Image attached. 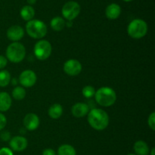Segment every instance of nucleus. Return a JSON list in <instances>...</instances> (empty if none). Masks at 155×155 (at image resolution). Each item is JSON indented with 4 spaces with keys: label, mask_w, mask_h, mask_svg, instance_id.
<instances>
[{
    "label": "nucleus",
    "mask_w": 155,
    "mask_h": 155,
    "mask_svg": "<svg viewBox=\"0 0 155 155\" xmlns=\"http://www.w3.org/2000/svg\"><path fill=\"white\" fill-rule=\"evenodd\" d=\"M25 29L30 37L37 40L43 38L48 32L46 24L39 19H33L27 21Z\"/></svg>",
    "instance_id": "3"
},
{
    "label": "nucleus",
    "mask_w": 155,
    "mask_h": 155,
    "mask_svg": "<svg viewBox=\"0 0 155 155\" xmlns=\"http://www.w3.org/2000/svg\"><path fill=\"white\" fill-rule=\"evenodd\" d=\"M11 79V74L9 71L7 70H1L0 71V87H4L8 86L10 84Z\"/></svg>",
    "instance_id": "22"
},
{
    "label": "nucleus",
    "mask_w": 155,
    "mask_h": 155,
    "mask_svg": "<svg viewBox=\"0 0 155 155\" xmlns=\"http://www.w3.org/2000/svg\"><path fill=\"white\" fill-rule=\"evenodd\" d=\"M127 155H136V154H135V153H128Z\"/></svg>",
    "instance_id": "34"
},
{
    "label": "nucleus",
    "mask_w": 155,
    "mask_h": 155,
    "mask_svg": "<svg viewBox=\"0 0 155 155\" xmlns=\"http://www.w3.org/2000/svg\"><path fill=\"white\" fill-rule=\"evenodd\" d=\"M63 69L64 71L69 76H77L82 71L83 66L80 61L71 59L64 62Z\"/></svg>",
    "instance_id": "9"
},
{
    "label": "nucleus",
    "mask_w": 155,
    "mask_h": 155,
    "mask_svg": "<svg viewBox=\"0 0 155 155\" xmlns=\"http://www.w3.org/2000/svg\"><path fill=\"white\" fill-rule=\"evenodd\" d=\"M148 28V24L144 20L136 18L128 24L127 33L133 39H141L147 34Z\"/></svg>",
    "instance_id": "5"
},
{
    "label": "nucleus",
    "mask_w": 155,
    "mask_h": 155,
    "mask_svg": "<svg viewBox=\"0 0 155 155\" xmlns=\"http://www.w3.org/2000/svg\"><path fill=\"white\" fill-rule=\"evenodd\" d=\"M6 124H7V119H6V116L4 114L0 112V132L4 129Z\"/></svg>",
    "instance_id": "26"
},
{
    "label": "nucleus",
    "mask_w": 155,
    "mask_h": 155,
    "mask_svg": "<svg viewBox=\"0 0 155 155\" xmlns=\"http://www.w3.org/2000/svg\"><path fill=\"white\" fill-rule=\"evenodd\" d=\"M42 155H57L56 152L51 148H46L42 151Z\"/></svg>",
    "instance_id": "29"
},
{
    "label": "nucleus",
    "mask_w": 155,
    "mask_h": 155,
    "mask_svg": "<svg viewBox=\"0 0 155 155\" xmlns=\"http://www.w3.org/2000/svg\"><path fill=\"white\" fill-rule=\"evenodd\" d=\"M12 100L7 92H0V112H6L11 108Z\"/></svg>",
    "instance_id": "15"
},
{
    "label": "nucleus",
    "mask_w": 155,
    "mask_h": 155,
    "mask_svg": "<svg viewBox=\"0 0 155 155\" xmlns=\"http://www.w3.org/2000/svg\"><path fill=\"white\" fill-rule=\"evenodd\" d=\"M148 125L152 131L155 130V112H152L148 119Z\"/></svg>",
    "instance_id": "24"
},
{
    "label": "nucleus",
    "mask_w": 155,
    "mask_h": 155,
    "mask_svg": "<svg viewBox=\"0 0 155 155\" xmlns=\"http://www.w3.org/2000/svg\"><path fill=\"white\" fill-rule=\"evenodd\" d=\"M154 151H155V149H154V147H153V148L150 150L149 153L151 155H154Z\"/></svg>",
    "instance_id": "32"
},
{
    "label": "nucleus",
    "mask_w": 155,
    "mask_h": 155,
    "mask_svg": "<svg viewBox=\"0 0 155 155\" xmlns=\"http://www.w3.org/2000/svg\"><path fill=\"white\" fill-rule=\"evenodd\" d=\"M27 2L29 4V5H33L36 4V0H27Z\"/></svg>",
    "instance_id": "30"
},
{
    "label": "nucleus",
    "mask_w": 155,
    "mask_h": 155,
    "mask_svg": "<svg viewBox=\"0 0 155 155\" xmlns=\"http://www.w3.org/2000/svg\"><path fill=\"white\" fill-rule=\"evenodd\" d=\"M80 11L81 7L78 2L75 1H69L65 3L62 7L61 14L64 19L71 21L78 17Z\"/></svg>",
    "instance_id": "7"
},
{
    "label": "nucleus",
    "mask_w": 155,
    "mask_h": 155,
    "mask_svg": "<svg viewBox=\"0 0 155 155\" xmlns=\"http://www.w3.org/2000/svg\"><path fill=\"white\" fill-rule=\"evenodd\" d=\"M57 153L58 155H77V151L72 145L64 144L58 147Z\"/></svg>",
    "instance_id": "20"
},
{
    "label": "nucleus",
    "mask_w": 155,
    "mask_h": 155,
    "mask_svg": "<svg viewBox=\"0 0 155 155\" xmlns=\"http://www.w3.org/2000/svg\"><path fill=\"white\" fill-rule=\"evenodd\" d=\"M20 15L21 18L26 21H29L33 20L35 16V9L32 5H24L20 11Z\"/></svg>",
    "instance_id": "17"
},
{
    "label": "nucleus",
    "mask_w": 155,
    "mask_h": 155,
    "mask_svg": "<svg viewBox=\"0 0 155 155\" xmlns=\"http://www.w3.org/2000/svg\"><path fill=\"white\" fill-rule=\"evenodd\" d=\"M0 138L2 141H10L11 138V134L8 131H3L0 134Z\"/></svg>",
    "instance_id": "25"
},
{
    "label": "nucleus",
    "mask_w": 155,
    "mask_h": 155,
    "mask_svg": "<svg viewBox=\"0 0 155 155\" xmlns=\"http://www.w3.org/2000/svg\"><path fill=\"white\" fill-rule=\"evenodd\" d=\"M7 37L12 42H18L24 36V30L19 25H13L7 30Z\"/></svg>",
    "instance_id": "12"
},
{
    "label": "nucleus",
    "mask_w": 155,
    "mask_h": 155,
    "mask_svg": "<svg viewBox=\"0 0 155 155\" xmlns=\"http://www.w3.org/2000/svg\"><path fill=\"white\" fill-rule=\"evenodd\" d=\"M50 25H51V28L55 31H61L66 26V21H65L64 18L62 17L56 16L51 20Z\"/></svg>",
    "instance_id": "19"
},
{
    "label": "nucleus",
    "mask_w": 155,
    "mask_h": 155,
    "mask_svg": "<svg viewBox=\"0 0 155 155\" xmlns=\"http://www.w3.org/2000/svg\"><path fill=\"white\" fill-rule=\"evenodd\" d=\"M24 126L28 131H34L38 129L40 124V119L36 113L30 112L24 116L23 120Z\"/></svg>",
    "instance_id": "11"
},
{
    "label": "nucleus",
    "mask_w": 155,
    "mask_h": 155,
    "mask_svg": "<svg viewBox=\"0 0 155 155\" xmlns=\"http://www.w3.org/2000/svg\"><path fill=\"white\" fill-rule=\"evenodd\" d=\"M8 59L5 56L0 55V70H2L7 65Z\"/></svg>",
    "instance_id": "28"
},
{
    "label": "nucleus",
    "mask_w": 155,
    "mask_h": 155,
    "mask_svg": "<svg viewBox=\"0 0 155 155\" xmlns=\"http://www.w3.org/2000/svg\"><path fill=\"white\" fill-rule=\"evenodd\" d=\"M135 154L136 155H148L150 152L149 147L145 141L139 140L136 141L133 145Z\"/></svg>",
    "instance_id": "16"
},
{
    "label": "nucleus",
    "mask_w": 155,
    "mask_h": 155,
    "mask_svg": "<svg viewBox=\"0 0 155 155\" xmlns=\"http://www.w3.org/2000/svg\"><path fill=\"white\" fill-rule=\"evenodd\" d=\"M26 56V49L20 42H12L6 49V58L13 63L22 62Z\"/></svg>",
    "instance_id": "4"
},
{
    "label": "nucleus",
    "mask_w": 155,
    "mask_h": 155,
    "mask_svg": "<svg viewBox=\"0 0 155 155\" xmlns=\"http://www.w3.org/2000/svg\"><path fill=\"white\" fill-rule=\"evenodd\" d=\"M9 146L14 151L21 152L27 148L28 146V141L25 137L22 135H18L11 138L9 141Z\"/></svg>",
    "instance_id": "10"
},
{
    "label": "nucleus",
    "mask_w": 155,
    "mask_h": 155,
    "mask_svg": "<svg viewBox=\"0 0 155 155\" xmlns=\"http://www.w3.org/2000/svg\"><path fill=\"white\" fill-rule=\"evenodd\" d=\"M11 82L13 85H16L18 84V81L16 80V78H12L11 79Z\"/></svg>",
    "instance_id": "31"
},
{
    "label": "nucleus",
    "mask_w": 155,
    "mask_h": 155,
    "mask_svg": "<svg viewBox=\"0 0 155 155\" xmlns=\"http://www.w3.org/2000/svg\"><path fill=\"white\" fill-rule=\"evenodd\" d=\"M48 114L52 119H58L63 114V107L59 103H54L48 109Z\"/></svg>",
    "instance_id": "18"
},
{
    "label": "nucleus",
    "mask_w": 155,
    "mask_h": 155,
    "mask_svg": "<svg viewBox=\"0 0 155 155\" xmlns=\"http://www.w3.org/2000/svg\"><path fill=\"white\" fill-rule=\"evenodd\" d=\"M82 94L86 98L90 99L95 96V89L94 87L91 86V85H86L82 90Z\"/></svg>",
    "instance_id": "23"
},
{
    "label": "nucleus",
    "mask_w": 155,
    "mask_h": 155,
    "mask_svg": "<svg viewBox=\"0 0 155 155\" xmlns=\"http://www.w3.org/2000/svg\"><path fill=\"white\" fill-rule=\"evenodd\" d=\"M0 155H14L13 150L7 147H3L0 148Z\"/></svg>",
    "instance_id": "27"
},
{
    "label": "nucleus",
    "mask_w": 155,
    "mask_h": 155,
    "mask_svg": "<svg viewBox=\"0 0 155 155\" xmlns=\"http://www.w3.org/2000/svg\"><path fill=\"white\" fill-rule=\"evenodd\" d=\"M89 112V106L87 103H75L71 108V112L73 115L77 118H82V117L86 116Z\"/></svg>",
    "instance_id": "13"
},
{
    "label": "nucleus",
    "mask_w": 155,
    "mask_h": 155,
    "mask_svg": "<svg viewBox=\"0 0 155 155\" xmlns=\"http://www.w3.org/2000/svg\"><path fill=\"white\" fill-rule=\"evenodd\" d=\"M95 102L104 107H108L114 104L117 100V94L114 90L110 87H101L95 91Z\"/></svg>",
    "instance_id": "2"
},
{
    "label": "nucleus",
    "mask_w": 155,
    "mask_h": 155,
    "mask_svg": "<svg viewBox=\"0 0 155 155\" xmlns=\"http://www.w3.org/2000/svg\"><path fill=\"white\" fill-rule=\"evenodd\" d=\"M37 80L36 74L30 69H27L23 71L20 74L18 81L24 88H31L36 84Z\"/></svg>",
    "instance_id": "8"
},
{
    "label": "nucleus",
    "mask_w": 155,
    "mask_h": 155,
    "mask_svg": "<svg viewBox=\"0 0 155 155\" xmlns=\"http://www.w3.org/2000/svg\"><path fill=\"white\" fill-rule=\"evenodd\" d=\"M87 120L89 126L97 131L105 129L109 125L108 114L104 109L93 108L88 112Z\"/></svg>",
    "instance_id": "1"
},
{
    "label": "nucleus",
    "mask_w": 155,
    "mask_h": 155,
    "mask_svg": "<svg viewBox=\"0 0 155 155\" xmlns=\"http://www.w3.org/2000/svg\"><path fill=\"white\" fill-rule=\"evenodd\" d=\"M12 94L14 99L17 100H21L26 97L27 92H26V90L24 89V87L17 86L13 89Z\"/></svg>",
    "instance_id": "21"
},
{
    "label": "nucleus",
    "mask_w": 155,
    "mask_h": 155,
    "mask_svg": "<svg viewBox=\"0 0 155 155\" xmlns=\"http://www.w3.org/2000/svg\"><path fill=\"white\" fill-rule=\"evenodd\" d=\"M36 58L39 60H46L51 56L52 52L51 44L46 40H39L36 43L33 48Z\"/></svg>",
    "instance_id": "6"
},
{
    "label": "nucleus",
    "mask_w": 155,
    "mask_h": 155,
    "mask_svg": "<svg viewBox=\"0 0 155 155\" xmlns=\"http://www.w3.org/2000/svg\"><path fill=\"white\" fill-rule=\"evenodd\" d=\"M124 2H133V0H123Z\"/></svg>",
    "instance_id": "33"
},
{
    "label": "nucleus",
    "mask_w": 155,
    "mask_h": 155,
    "mask_svg": "<svg viewBox=\"0 0 155 155\" xmlns=\"http://www.w3.org/2000/svg\"><path fill=\"white\" fill-rule=\"evenodd\" d=\"M121 14V8L117 3L108 5L105 9V15L110 20L117 19Z\"/></svg>",
    "instance_id": "14"
}]
</instances>
